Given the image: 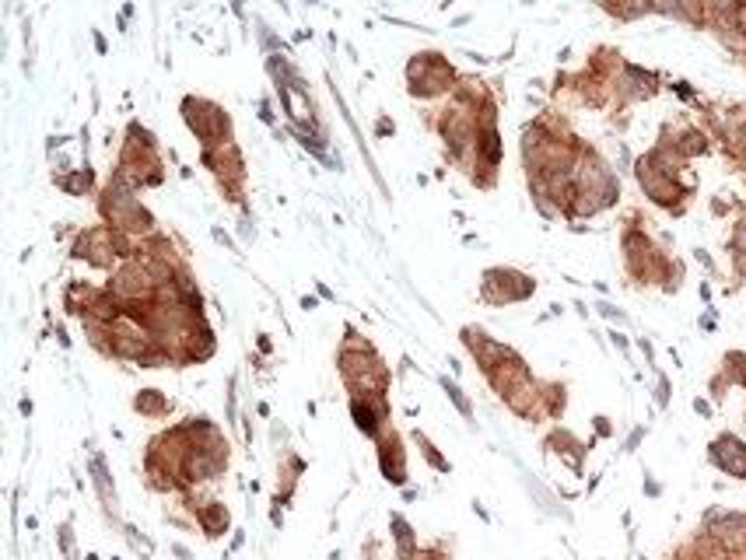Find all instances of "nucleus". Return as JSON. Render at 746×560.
I'll return each instance as SVG.
<instances>
[{"label":"nucleus","instance_id":"1","mask_svg":"<svg viewBox=\"0 0 746 560\" xmlns=\"http://www.w3.org/2000/svg\"><path fill=\"white\" fill-rule=\"evenodd\" d=\"M711 459L725 469V473H732V476H746V448L736 441V438H722V441H715L711 445Z\"/></svg>","mask_w":746,"mask_h":560},{"label":"nucleus","instance_id":"2","mask_svg":"<svg viewBox=\"0 0 746 560\" xmlns=\"http://www.w3.org/2000/svg\"><path fill=\"white\" fill-rule=\"evenodd\" d=\"M351 410H354V420H358V427H361L365 434H379L382 417H379V410H375V396H354Z\"/></svg>","mask_w":746,"mask_h":560},{"label":"nucleus","instance_id":"3","mask_svg":"<svg viewBox=\"0 0 746 560\" xmlns=\"http://www.w3.org/2000/svg\"><path fill=\"white\" fill-rule=\"evenodd\" d=\"M382 473L389 483H407V469H403V452H400V441H386L382 445Z\"/></svg>","mask_w":746,"mask_h":560},{"label":"nucleus","instance_id":"4","mask_svg":"<svg viewBox=\"0 0 746 560\" xmlns=\"http://www.w3.org/2000/svg\"><path fill=\"white\" fill-rule=\"evenodd\" d=\"M200 525H203V532H207L210 539L224 536V529H228V511H224V504H207V508H200Z\"/></svg>","mask_w":746,"mask_h":560},{"label":"nucleus","instance_id":"5","mask_svg":"<svg viewBox=\"0 0 746 560\" xmlns=\"http://www.w3.org/2000/svg\"><path fill=\"white\" fill-rule=\"evenodd\" d=\"M389 525H393L396 543H400V560H410V557H414V532H410V525L403 522V515H393Z\"/></svg>","mask_w":746,"mask_h":560},{"label":"nucleus","instance_id":"6","mask_svg":"<svg viewBox=\"0 0 746 560\" xmlns=\"http://www.w3.org/2000/svg\"><path fill=\"white\" fill-rule=\"evenodd\" d=\"M434 60H438V57H414L410 74H424L427 67H434ZM441 78H445V71H438L434 78H424V88H420V91H441V88H438V84H441Z\"/></svg>","mask_w":746,"mask_h":560},{"label":"nucleus","instance_id":"7","mask_svg":"<svg viewBox=\"0 0 746 560\" xmlns=\"http://www.w3.org/2000/svg\"><path fill=\"white\" fill-rule=\"evenodd\" d=\"M137 410H140V413H161V410H165V399H161V392H140V399H137Z\"/></svg>","mask_w":746,"mask_h":560},{"label":"nucleus","instance_id":"8","mask_svg":"<svg viewBox=\"0 0 746 560\" xmlns=\"http://www.w3.org/2000/svg\"><path fill=\"white\" fill-rule=\"evenodd\" d=\"M445 389H448V396H452V403H455V406H459V410H462V413H466V417H469V403H466V399H462V392H459V389H455V385H448V382H445Z\"/></svg>","mask_w":746,"mask_h":560}]
</instances>
